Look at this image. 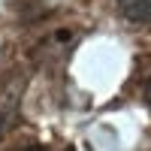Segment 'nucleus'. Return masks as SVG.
I'll use <instances>...</instances> for the list:
<instances>
[{"mask_svg": "<svg viewBox=\"0 0 151 151\" xmlns=\"http://www.w3.org/2000/svg\"><path fill=\"white\" fill-rule=\"evenodd\" d=\"M121 15L130 21H151V0H118Z\"/></svg>", "mask_w": 151, "mask_h": 151, "instance_id": "f257e3e1", "label": "nucleus"}, {"mask_svg": "<svg viewBox=\"0 0 151 151\" xmlns=\"http://www.w3.org/2000/svg\"><path fill=\"white\" fill-rule=\"evenodd\" d=\"M145 100H148V106H151V79L145 82Z\"/></svg>", "mask_w": 151, "mask_h": 151, "instance_id": "f03ea898", "label": "nucleus"}, {"mask_svg": "<svg viewBox=\"0 0 151 151\" xmlns=\"http://www.w3.org/2000/svg\"><path fill=\"white\" fill-rule=\"evenodd\" d=\"M24 151H42V148H24Z\"/></svg>", "mask_w": 151, "mask_h": 151, "instance_id": "7ed1b4c3", "label": "nucleus"}]
</instances>
